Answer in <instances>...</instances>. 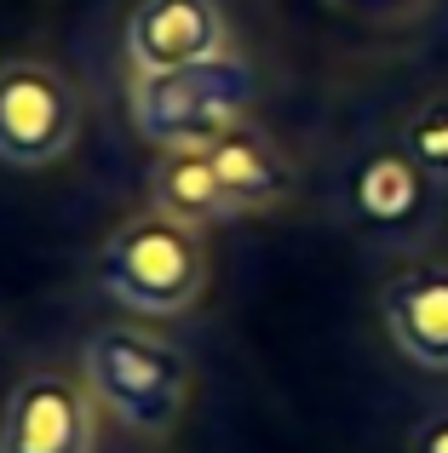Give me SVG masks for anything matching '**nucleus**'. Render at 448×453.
Returning <instances> with one entry per match:
<instances>
[{
	"instance_id": "nucleus-1",
	"label": "nucleus",
	"mask_w": 448,
	"mask_h": 453,
	"mask_svg": "<svg viewBox=\"0 0 448 453\" xmlns=\"http://www.w3.org/2000/svg\"><path fill=\"white\" fill-rule=\"evenodd\" d=\"M81 379H87L92 402L110 413L121 431L144 436V442H167L190 413V356L167 339V333L144 327V321H104L81 344Z\"/></svg>"
},
{
	"instance_id": "nucleus-2",
	"label": "nucleus",
	"mask_w": 448,
	"mask_h": 453,
	"mask_svg": "<svg viewBox=\"0 0 448 453\" xmlns=\"http://www.w3.org/2000/svg\"><path fill=\"white\" fill-rule=\"evenodd\" d=\"M98 288L110 293L127 316L138 321H179L202 304L207 281H213V253H207V230L167 219V212L144 207L121 219L98 247L92 265Z\"/></svg>"
},
{
	"instance_id": "nucleus-3",
	"label": "nucleus",
	"mask_w": 448,
	"mask_h": 453,
	"mask_svg": "<svg viewBox=\"0 0 448 453\" xmlns=\"http://www.w3.org/2000/svg\"><path fill=\"white\" fill-rule=\"evenodd\" d=\"M259 104V75L242 52L207 58L167 75H127V115L150 150H207L242 127Z\"/></svg>"
},
{
	"instance_id": "nucleus-4",
	"label": "nucleus",
	"mask_w": 448,
	"mask_h": 453,
	"mask_svg": "<svg viewBox=\"0 0 448 453\" xmlns=\"http://www.w3.org/2000/svg\"><path fill=\"white\" fill-rule=\"evenodd\" d=\"M339 207H345V219H351L357 235H368V242H380V247L420 253V247L437 235V224H443L448 184L431 178L426 166L391 138V144L362 150L357 161L345 166Z\"/></svg>"
},
{
	"instance_id": "nucleus-5",
	"label": "nucleus",
	"mask_w": 448,
	"mask_h": 453,
	"mask_svg": "<svg viewBox=\"0 0 448 453\" xmlns=\"http://www.w3.org/2000/svg\"><path fill=\"white\" fill-rule=\"evenodd\" d=\"M81 92L52 58H0V166L46 173L81 144Z\"/></svg>"
},
{
	"instance_id": "nucleus-6",
	"label": "nucleus",
	"mask_w": 448,
	"mask_h": 453,
	"mask_svg": "<svg viewBox=\"0 0 448 453\" xmlns=\"http://www.w3.org/2000/svg\"><path fill=\"white\" fill-rule=\"evenodd\" d=\"M121 52L127 75H167L242 46L224 0H133L121 23Z\"/></svg>"
},
{
	"instance_id": "nucleus-7",
	"label": "nucleus",
	"mask_w": 448,
	"mask_h": 453,
	"mask_svg": "<svg viewBox=\"0 0 448 453\" xmlns=\"http://www.w3.org/2000/svg\"><path fill=\"white\" fill-rule=\"evenodd\" d=\"M0 453H98V402L87 379L64 367L23 373L0 413Z\"/></svg>"
},
{
	"instance_id": "nucleus-8",
	"label": "nucleus",
	"mask_w": 448,
	"mask_h": 453,
	"mask_svg": "<svg viewBox=\"0 0 448 453\" xmlns=\"http://www.w3.org/2000/svg\"><path fill=\"white\" fill-rule=\"evenodd\" d=\"M380 327L420 373H448V253H403L380 281Z\"/></svg>"
},
{
	"instance_id": "nucleus-9",
	"label": "nucleus",
	"mask_w": 448,
	"mask_h": 453,
	"mask_svg": "<svg viewBox=\"0 0 448 453\" xmlns=\"http://www.w3.org/2000/svg\"><path fill=\"white\" fill-rule=\"evenodd\" d=\"M207 155H213L224 189H230L236 219H270V212H282L299 196V161H293L288 144H282L270 127H259L253 115H247L242 127H230L224 138H213Z\"/></svg>"
},
{
	"instance_id": "nucleus-10",
	"label": "nucleus",
	"mask_w": 448,
	"mask_h": 453,
	"mask_svg": "<svg viewBox=\"0 0 448 453\" xmlns=\"http://www.w3.org/2000/svg\"><path fill=\"white\" fill-rule=\"evenodd\" d=\"M150 207L190 224V230H219L236 219L230 189H224L207 150H161L150 166Z\"/></svg>"
},
{
	"instance_id": "nucleus-11",
	"label": "nucleus",
	"mask_w": 448,
	"mask_h": 453,
	"mask_svg": "<svg viewBox=\"0 0 448 453\" xmlns=\"http://www.w3.org/2000/svg\"><path fill=\"white\" fill-rule=\"evenodd\" d=\"M397 144L414 155L431 178H443V184H448V92H426V98L403 115Z\"/></svg>"
},
{
	"instance_id": "nucleus-12",
	"label": "nucleus",
	"mask_w": 448,
	"mask_h": 453,
	"mask_svg": "<svg viewBox=\"0 0 448 453\" xmlns=\"http://www.w3.org/2000/svg\"><path fill=\"white\" fill-rule=\"evenodd\" d=\"M322 6L351 18V23H362V29H408V23L431 18L437 0H322Z\"/></svg>"
},
{
	"instance_id": "nucleus-13",
	"label": "nucleus",
	"mask_w": 448,
	"mask_h": 453,
	"mask_svg": "<svg viewBox=\"0 0 448 453\" xmlns=\"http://www.w3.org/2000/svg\"><path fill=\"white\" fill-rule=\"evenodd\" d=\"M408 453H448V408L426 413V419L408 431Z\"/></svg>"
}]
</instances>
